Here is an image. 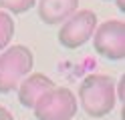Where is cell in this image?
Here are the masks:
<instances>
[{
	"mask_svg": "<svg viewBox=\"0 0 125 120\" xmlns=\"http://www.w3.org/2000/svg\"><path fill=\"white\" fill-rule=\"evenodd\" d=\"M115 6H117V10H121V14L125 12V0H115Z\"/></svg>",
	"mask_w": 125,
	"mask_h": 120,
	"instance_id": "7c38bea8",
	"label": "cell"
},
{
	"mask_svg": "<svg viewBox=\"0 0 125 120\" xmlns=\"http://www.w3.org/2000/svg\"><path fill=\"white\" fill-rule=\"evenodd\" d=\"M0 120H14V116H12V112L8 108L0 106Z\"/></svg>",
	"mask_w": 125,
	"mask_h": 120,
	"instance_id": "8fae6325",
	"label": "cell"
},
{
	"mask_svg": "<svg viewBox=\"0 0 125 120\" xmlns=\"http://www.w3.org/2000/svg\"><path fill=\"white\" fill-rule=\"evenodd\" d=\"M38 0H0V8L8 14H24L32 10Z\"/></svg>",
	"mask_w": 125,
	"mask_h": 120,
	"instance_id": "9c48e42d",
	"label": "cell"
},
{
	"mask_svg": "<svg viewBox=\"0 0 125 120\" xmlns=\"http://www.w3.org/2000/svg\"><path fill=\"white\" fill-rule=\"evenodd\" d=\"M97 28V14L93 10H77L71 18H67L61 24L59 30V44L75 50L87 44L93 38V32Z\"/></svg>",
	"mask_w": 125,
	"mask_h": 120,
	"instance_id": "277c9868",
	"label": "cell"
},
{
	"mask_svg": "<svg viewBox=\"0 0 125 120\" xmlns=\"http://www.w3.org/2000/svg\"><path fill=\"white\" fill-rule=\"evenodd\" d=\"M79 102L71 88L54 86L36 102L34 116L36 120H71L77 114Z\"/></svg>",
	"mask_w": 125,
	"mask_h": 120,
	"instance_id": "3957f363",
	"label": "cell"
},
{
	"mask_svg": "<svg viewBox=\"0 0 125 120\" xmlns=\"http://www.w3.org/2000/svg\"><path fill=\"white\" fill-rule=\"evenodd\" d=\"M115 80L107 74H89L79 86V100L91 118H103L115 108Z\"/></svg>",
	"mask_w": 125,
	"mask_h": 120,
	"instance_id": "6da1fadb",
	"label": "cell"
},
{
	"mask_svg": "<svg viewBox=\"0 0 125 120\" xmlns=\"http://www.w3.org/2000/svg\"><path fill=\"white\" fill-rule=\"evenodd\" d=\"M93 48L99 56L107 60H123L125 58V22L123 20H107L97 24L93 32Z\"/></svg>",
	"mask_w": 125,
	"mask_h": 120,
	"instance_id": "5b68a950",
	"label": "cell"
},
{
	"mask_svg": "<svg viewBox=\"0 0 125 120\" xmlns=\"http://www.w3.org/2000/svg\"><path fill=\"white\" fill-rule=\"evenodd\" d=\"M34 66V56L24 44L8 46L0 54V94L16 90Z\"/></svg>",
	"mask_w": 125,
	"mask_h": 120,
	"instance_id": "7a4b0ae2",
	"label": "cell"
},
{
	"mask_svg": "<svg viewBox=\"0 0 125 120\" xmlns=\"http://www.w3.org/2000/svg\"><path fill=\"white\" fill-rule=\"evenodd\" d=\"M77 10H79V0H41V2H36L38 18L49 26L62 24Z\"/></svg>",
	"mask_w": 125,
	"mask_h": 120,
	"instance_id": "52a82bcc",
	"label": "cell"
},
{
	"mask_svg": "<svg viewBox=\"0 0 125 120\" xmlns=\"http://www.w3.org/2000/svg\"><path fill=\"white\" fill-rule=\"evenodd\" d=\"M125 74H121V78H119V82H115V96H119L121 98V102L125 100Z\"/></svg>",
	"mask_w": 125,
	"mask_h": 120,
	"instance_id": "30bf717a",
	"label": "cell"
},
{
	"mask_svg": "<svg viewBox=\"0 0 125 120\" xmlns=\"http://www.w3.org/2000/svg\"><path fill=\"white\" fill-rule=\"evenodd\" d=\"M51 88H54V82L46 74L30 72V74L18 84V88H16L18 90V102L24 108H34L36 102L41 100Z\"/></svg>",
	"mask_w": 125,
	"mask_h": 120,
	"instance_id": "8992f818",
	"label": "cell"
},
{
	"mask_svg": "<svg viewBox=\"0 0 125 120\" xmlns=\"http://www.w3.org/2000/svg\"><path fill=\"white\" fill-rule=\"evenodd\" d=\"M14 38V20L8 12L0 10V50H6Z\"/></svg>",
	"mask_w": 125,
	"mask_h": 120,
	"instance_id": "ba28073f",
	"label": "cell"
}]
</instances>
